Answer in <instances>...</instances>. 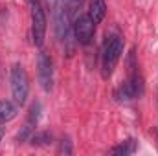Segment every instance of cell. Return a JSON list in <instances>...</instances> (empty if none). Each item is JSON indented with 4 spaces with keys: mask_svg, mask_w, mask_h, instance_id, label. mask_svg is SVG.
I'll use <instances>...</instances> for the list:
<instances>
[{
    "mask_svg": "<svg viewBox=\"0 0 158 156\" xmlns=\"http://www.w3.org/2000/svg\"><path fill=\"white\" fill-rule=\"evenodd\" d=\"M17 116V103L9 99H0V123H6Z\"/></svg>",
    "mask_w": 158,
    "mask_h": 156,
    "instance_id": "52a82bcc",
    "label": "cell"
},
{
    "mask_svg": "<svg viewBox=\"0 0 158 156\" xmlns=\"http://www.w3.org/2000/svg\"><path fill=\"white\" fill-rule=\"evenodd\" d=\"M28 2H30V4H31V2H35V0H28Z\"/></svg>",
    "mask_w": 158,
    "mask_h": 156,
    "instance_id": "4fadbf2b",
    "label": "cell"
},
{
    "mask_svg": "<svg viewBox=\"0 0 158 156\" xmlns=\"http://www.w3.org/2000/svg\"><path fill=\"white\" fill-rule=\"evenodd\" d=\"M31 143L33 145H44V143H48L50 142V134L48 132H39V134H31Z\"/></svg>",
    "mask_w": 158,
    "mask_h": 156,
    "instance_id": "30bf717a",
    "label": "cell"
},
{
    "mask_svg": "<svg viewBox=\"0 0 158 156\" xmlns=\"http://www.w3.org/2000/svg\"><path fill=\"white\" fill-rule=\"evenodd\" d=\"M11 96H13V101L22 107L28 99V94H30V79H28V74L24 70L22 64H13L11 68Z\"/></svg>",
    "mask_w": 158,
    "mask_h": 156,
    "instance_id": "7a4b0ae2",
    "label": "cell"
},
{
    "mask_svg": "<svg viewBox=\"0 0 158 156\" xmlns=\"http://www.w3.org/2000/svg\"><path fill=\"white\" fill-rule=\"evenodd\" d=\"M114 96H116V99L118 101H131V99H134L136 97V94H134V88H132V83L127 79V81H123V83H119L118 88H116V92H114Z\"/></svg>",
    "mask_w": 158,
    "mask_h": 156,
    "instance_id": "ba28073f",
    "label": "cell"
},
{
    "mask_svg": "<svg viewBox=\"0 0 158 156\" xmlns=\"http://www.w3.org/2000/svg\"><path fill=\"white\" fill-rule=\"evenodd\" d=\"M110 153H112V154H119V156L132 154V153H136V142H134V140H125V142L119 143L118 147H114Z\"/></svg>",
    "mask_w": 158,
    "mask_h": 156,
    "instance_id": "9c48e42d",
    "label": "cell"
},
{
    "mask_svg": "<svg viewBox=\"0 0 158 156\" xmlns=\"http://www.w3.org/2000/svg\"><path fill=\"white\" fill-rule=\"evenodd\" d=\"M121 51H123L121 37L118 33H107V37L103 40V46H101V74L105 79L112 76L119 57H121Z\"/></svg>",
    "mask_w": 158,
    "mask_h": 156,
    "instance_id": "6da1fadb",
    "label": "cell"
},
{
    "mask_svg": "<svg viewBox=\"0 0 158 156\" xmlns=\"http://www.w3.org/2000/svg\"><path fill=\"white\" fill-rule=\"evenodd\" d=\"M72 31H74V37L79 44H88L92 37H94V31H96V24L94 20L86 15H79L72 26Z\"/></svg>",
    "mask_w": 158,
    "mask_h": 156,
    "instance_id": "5b68a950",
    "label": "cell"
},
{
    "mask_svg": "<svg viewBox=\"0 0 158 156\" xmlns=\"http://www.w3.org/2000/svg\"><path fill=\"white\" fill-rule=\"evenodd\" d=\"M46 37V15L39 0L31 2V39L35 46H42Z\"/></svg>",
    "mask_w": 158,
    "mask_h": 156,
    "instance_id": "3957f363",
    "label": "cell"
},
{
    "mask_svg": "<svg viewBox=\"0 0 158 156\" xmlns=\"http://www.w3.org/2000/svg\"><path fill=\"white\" fill-rule=\"evenodd\" d=\"M37 77L42 90L50 92L53 86V63L46 51H39L37 55Z\"/></svg>",
    "mask_w": 158,
    "mask_h": 156,
    "instance_id": "277c9868",
    "label": "cell"
},
{
    "mask_svg": "<svg viewBox=\"0 0 158 156\" xmlns=\"http://www.w3.org/2000/svg\"><path fill=\"white\" fill-rule=\"evenodd\" d=\"M107 15V4L105 0H90L88 4V17L94 20V24H99Z\"/></svg>",
    "mask_w": 158,
    "mask_h": 156,
    "instance_id": "8992f818",
    "label": "cell"
},
{
    "mask_svg": "<svg viewBox=\"0 0 158 156\" xmlns=\"http://www.w3.org/2000/svg\"><path fill=\"white\" fill-rule=\"evenodd\" d=\"M59 153H64V154H70V153H72V147H70V142H68V140H66V142H64V140L61 142Z\"/></svg>",
    "mask_w": 158,
    "mask_h": 156,
    "instance_id": "8fae6325",
    "label": "cell"
},
{
    "mask_svg": "<svg viewBox=\"0 0 158 156\" xmlns=\"http://www.w3.org/2000/svg\"><path fill=\"white\" fill-rule=\"evenodd\" d=\"M2 136H4V129L0 127V140H2Z\"/></svg>",
    "mask_w": 158,
    "mask_h": 156,
    "instance_id": "7c38bea8",
    "label": "cell"
}]
</instances>
